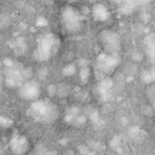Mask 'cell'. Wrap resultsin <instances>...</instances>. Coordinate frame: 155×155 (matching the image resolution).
<instances>
[{
	"label": "cell",
	"mask_w": 155,
	"mask_h": 155,
	"mask_svg": "<svg viewBox=\"0 0 155 155\" xmlns=\"http://www.w3.org/2000/svg\"><path fill=\"white\" fill-rule=\"evenodd\" d=\"M117 64H119L117 57L110 56V54H107L103 52L96 58V64H94L96 75L102 81L103 79L108 78V75L117 67Z\"/></svg>",
	"instance_id": "cell-5"
},
{
	"label": "cell",
	"mask_w": 155,
	"mask_h": 155,
	"mask_svg": "<svg viewBox=\"0 0 155 155\" xmlns=\"http://www.w3.org/2000/svg\"><path fill=\"white\" fill-rule=\"evenodd\" d=\"M92 15L94 17L96 21H99V22H104L109 18L110 13H109V10L103 5V4H96L93 7H92Z\"/></svg>",
	"instance_id": "cell-8"
},
{
	"label": "cell",
	"mask_w": 155,
	"mask_h": 155,
	"mask_svg": "<svg viewBox=\"0 0 155 155\" xmlns=\"http://www.w3.org/2000/svg\"><path fill=\"white\" fill-rule=\"evenodd\" d=\"M76 73V68H75V65H73V64H70V65H67L64 69H63V75H65V76H69V75H74Z\"/></svg>",
	"instance_id": "cell-11"
},
{
	"label": "cell",
	"mask_w": 155,
	"mask_h": 155,
	"mask_svg": "<svg viewBox=\"0 0 155 155\" xmlns=\"http://www.w3.org/2000/svg\"><path fill=\"white\" fill-rule=\"evenodd\" d=\"M59 40L53 33H46L38 39L34 50V58L39 62L48 61L58 50Z\"/></svg>",
	"instance_id": "cell-2"
},
{
	"label": "cell",
	"mask_w": 155,
	"mask_h": 155,
	"mask_svg": "<svg viewBox=\"0 0 155 155\" xmlns=\"http://www.w3.org/2000/svg\"><path fill=\"white\" fill-rule=\"evenodd\" d=\"M0 80H1V75H0Z\"/></svg>",
	"instance_id": "cell-12"
},
{
	"label": "cell",
	"mask_w": 155,
	"mask_h": 155,
	"mask_svg": "<svg viewBox=\"0 0 155 155\" xmlns=\"http://www.w3.org/2000/svg\"><path fill=\"white\" fill-rule=\"evenodd\" d=\"M30 140L22 133H15L8 143V149L12 155H27L30 151Z\"/></svg>",
	"instance_id": "cell-7"
},
{
	"label": "cell",
	"mask_w": 155,
	"mask_h": 155,
	"mask_svg": "<svg viewBox=\"0 0 155 155\" xmlns=\"http://www.w3.org/2000/svg\"><path fill=\"white\" fill-rule=\"evenodd\" d=\"M144 45L149 59H151V62L155 63V35L154 34L147 35L144 39Z\"/></svg>",
	"instance_id": "cell-9"
},
{
	"label": "cell",
	"mask_w": 155,
	"mask_h": 155,
	"mask_svg": "<svg viewBox=\"0 0 155 155\" xmlns=\"http://www.w3.org/2000/svg\"><path fill=\"white\" fill-rule=\"evenodd\" d=\"M62 24L67 33L69 34H76L82 30L84 25V17L79 10H76L73 6H67L63 8L62 15Z\"/></svg>",
	"instance_id": "cell-3"
},
{
	"label": "cell",
	"mask_w": 155,
	"mask_h": 155,
	"mask_svg": "<svg viewBox=\"0 0 155 155\" xmlns=\"http://www.w3.org/2000/svg\"><path fill=\"white\" fill-rule=\"evenodd\" d=\"M101 42L104 48V53L117 57V53L121 48V40L117 33L113 30H103L99 35Z\"/></svg>",
	"instance_id": "cell-6"
},
{
	"label": "cell",
	"mask_w": 155,
	"mask_h": 155,
	"mask_svg": "<svg viewBox=\"0 0 155 155\" xmlns=\"http://www.w3.org/2000/svg\"><path fill=\"white\" fill-rule=\"evenodd\" d=\"M28 114L30 117L41 124H53L59 116V109L56 103L47 98H40L30 103Z\"/></svg>",
	"instance_id": "cell-1"
},
{
	"label": "cell",
	"mask_w": 155,
	"mask_h": 155,
	"mask_svg": "<svg viewBox=\"0 0 155 155\" xmlns=\"http://www.w3.org/2000/svg\"><path fill=\"white\" fill-rule=\"evenodd\" d=\"M18 97L24 101L33 103L41 98V84L35 79H27L18 86Z\"/></svg>",
	"instance_id": "cell-4"
},
{
	"label": "cell",
	"mask_w": 155,
	"mask_h": 155,
	"mask_svg": "<svg viewBox=\"0 0 155 155\" xmlns=\"http://www.w3.org/2000/svg\"><path fill=\"white\" fill-rule=\"evenodd\" d=\"M79 74H80V78H81L82 81L88 80V76H90V68H87V67H82V68L79 70Z\"/></svg>",
	"instance_id": "cell-10"
}]
</instances>
